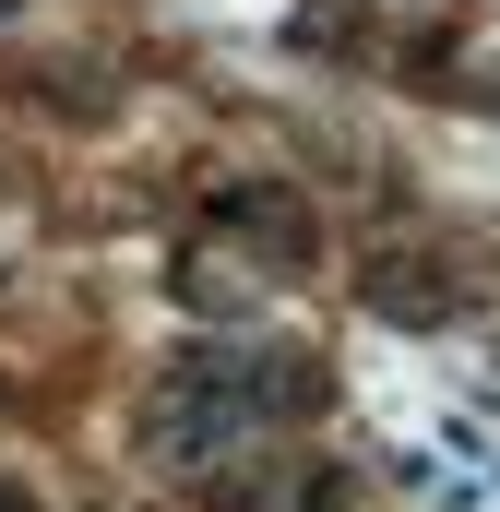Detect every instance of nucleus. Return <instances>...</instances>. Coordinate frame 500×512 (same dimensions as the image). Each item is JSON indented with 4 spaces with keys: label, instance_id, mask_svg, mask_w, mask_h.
<instances>
[{
    "label": "nucleus",
    "instance_id": "obj_1",
    "mask_svg": "<svg viewBox=\"0 0 500 512\" xmlns=\"http://www.w3.org/2000/svg\"><path fill=\"white\" fill-rule=\"evenodd\" d=\"M322 393V370L298 358V346H274V334H203V346H179V370L155 382V441L191 465V477H262L274 465V429L298 417Z\"/></svg>",
    "mask_w": 500,
    "mask_h": 512
},
{
    "label": "nucleus",
    "instance_id": "obj_2",
    "mask_svg": "<svg viewBox=\"0 0 500 512\" xmlns=\"http://www.w3.org/2000/svg\"><path fill=\"white\" fill-rule=\"evenodd\" d=\"M0 512H12V501H0Z\"/></svg>",
    "mask_w": 500,
    "mask_h": 512
}]
</instances>
